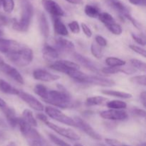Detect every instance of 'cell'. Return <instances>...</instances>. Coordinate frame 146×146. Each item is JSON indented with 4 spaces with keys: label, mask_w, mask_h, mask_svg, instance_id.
Returning a JSON list of instances; mask_svg holds the SVG:
<instances>
[{
    "label": "cell",
    "mask_w": 146,
    "mask_h": 146,
    "mask_svg": "<svg viewBox=\"0 0 146 146\" xmlns=\"http://www.w3.org/2000/svg\"><path fill=\"white\" fill-rule=\"evenodd\" d=\"M36 118L39 120V121H41V122L46 123L48 121V117H47V115L44 113H37Z\"/></svg>",
    "instance_id": "cell-48"
},
{
    "label": "cell",
    "mask_w": 146,
    "mask_h": 146,
    "mask_svg": "<svg viewBox=\"0 0 146 146\" xmlns=\"http://www.w3.org/2000/svg\"><path fill=\"white\" fill-rule=\"evenodd\" d=\"M81 27V29H82L83 32L84 33V34H85L87 37L90 38V37L92 36V34H93L92 31H91V29H90L86 24H84V23H82Z\"/></svg>",
    "instance_id": "cell-45"
},
{
    "label": "cell",
    "mask_w": 146,
    "mask_h": 146,
    "mask_svg": "<svg viewBox=\"0 0 146 146\" xmlns=\"http://www.w3.org/2000/svg\"><path fill=\"white\" fill-rule=\"evenodd\" d=\"M84 84H93V85L99 86H113L115 84V81L112 79L104 78L99 76H88L87 75Z\"/></svg>",
    "instance_id": "cell-16"
},
{
    "label": "cell",
    "mask_w": 146,
    "mask_h": 146,
    "mask_svg": "<svg viewBox=\"0 0 146 146\" xmlns=\"http://www.w3.org/2000/svg\"><path fill=\"white\" fill-rule=\"evenodd\" d=\"M132 113L134 115H137V116L142 117V118H145V111L143 109H141V108H134V109H133Z\"/></svg>",
    "instance_id": "cell-46"
},
{
    "label": "cell",
    "mask_w": 146,
    "mask_h": 146,
    "mask_svg": "<svg viewBox=\"0 0 146 146\" xmlns=\"http://www.w3.org/2000/svg\"><path fill=\"white\" fill-rule=\"evenodd\" d=\"M3 61H4V60H3L2 57H1V56H0V64H1V63H2Z\"/></svg>",
    "instance_id": "cell-56"
},
{
    "label": "cell",
    "mask_w": 146,
    "mask_h": 146,
    "mask_svg": "<svg viewBox=\"0 0 146 146\" xmlns=\"http://www.w3.org/2000/svg\"><path fill=\"white\" fill-rule=\"evenodd\" d=\"M49 67L54 71L67 74L71 70L79 69L80 66L76 63L68 60H58L50 64Z\"/></svg>",
    "instance_id": "cell-5"
},
{
    "label": "cell",
    "mask_w": 146,
    "mask_h": 146,
    "mask_svg": "<svg viewBox=\"0 0 146 146\" xmlns=\"http://www.w3.org/2000/svg\"><path fill=\"white\" fill-rule=\"evenodd\" d=\"M41 4L44 9L53 17H61L65 15V12L54 0H41Z\"/></svg>",
    "instance_id": "cell-10"
},
{
    "label": "cell",
    "mask_w": 146,
    "mask_h": 146,
    "mask_svg": "<svg viewBox=\"0 0 146 146\" xmlns=\"http://www.w3.org/2000/svg\"><path fill=\"white\" fill-rule=\"evenodd\" d=\"M129 48H131L132 51H133L134 52L139 54V55L142 56L144 58L146 57V51L143 48H142V47L138 46L136 45H133V44H131V45H129Z\"/></svg>",
    "instance_id": "cell-40"
},
{
    "label": "cell",
    "mask_w": 146,
    "mask_h": 146,
    "mask_svg": "<svg viewBox=\"0 0 146 146\" xmlns=\"http://www.w3.org/2000/svg\"><path fill=\"white\" fill-rule=\"evenodd\" d=\"M1 6L6 13H11L14 8V0H1Z\"/></svg>",
    "instance_id": "cell-36"
},
{
    "label": "cell",
    "mask_w": 146,
    "mask_h": 146,
    "mask_svg": "<svg viewBox=\"0 0 146 146\" xmlns=\"http://www.w3.org/2000/svg\"><path fill=\"white\" fill-rule=\"evenodd\" d=\"M19 97L31 108L37 111H43L44 110V105L34 96L24 91H19Z\"/></svg>",
    "instance_id": "cell-11"
},
{
    "label": "cell",
    "mask_w": 146,
    "mask_h": 146,
    "mask_svg": "<svg viewBox=\"0 0 146 146\" xmlns=\"http://www.w3.org/2000/svg\"><path fill=\"white\" fill-rule=\"evenodd\" d=\"M2 35H3V31L1 29H0V36Z\"/></svg>",
    "instance_id": "cell-57"
},
{
    "label": "cell",
    "mask_w": 146,
    "mask_h": 146,
    "mask_svg": "<svg viewBox=\"0 0 146 146\" xmlns=\"http://www.w3.org/2000/svg\"><path fill=\"white\" fill-rule=\"evenodd\" d=\"M68 28L70 29V30L71 31V32L74 33V34H79L80 30H81V27H80L79 24L77 21H72L68 24Z\"/></svg>",
    "instance_id": "cell-39"
},
{
    "label": "cell",
    "mask_w": 146,
    "mask_h": 146,
    "mask_svg": "<svg viewBox=\"0 0 146 146\" xmlns=\"http://www.w3.org/2000/svg\"><path fill=\"white\" fill-rule=\"evenodd\" d=\"M74 120L76 123V128L81 129L83 132L85 133L87 135L91 137L94 140H96V141H101V135L98 134L92 128V126L90 124H88L86 121H84L83 118H81V117L76 116L74 118Z\"/></svg>",
    "instance_id": "cell-7"
},
{
    "label": "cell",
    "mask_w": 146,
    "mask_h": 146,
    "mask_svg": "<svg viewBox=\"0 0 146 146\" xmlns=\"http://www.w3.org/2000/svg\"><path fill=\"white\" fill-rule=\"evenodd\" d=\"M130 63H131L133 68H135V70H138V71H142V72H145L146 65L144 61L137 59V58H132V59L130 60Z\"/></svg>",
    "instance_id": "cell-32"
},
{
    "label": "cell",
    "mask_w": 146,
    "mask_h": 146,
    "mask_svg": "<svg viewBox=\"0 0 146 146\" xmlns=\"http://www.w3.org/2000/svg\"><path fill=\"white\" fill-rule=\"evenodd\" d=\"M84 12L91 18H98V15L101 13L100 9L96 6L91 5V4H87L84 8Z\"/></svg>",
    "instance_id": "cell-28"
},
{
    "label": "cell",
    "mask_w": 146,
    "mask_h": 146,
    "mask_svg": "<svg viewBox=\"0 0 146 146\" xmlns=\"http://www.w3.org/2000/svg\"><path fill=\"white\" fill-rule=\"evenodd\" d=\"M1 7V0H0V7Z\"/></svg>",
    "instance_id": "cell-58"
},
{
    "label": "cell",
    "mask_w": 146,
    "mask_h": 146,
    "mask_svg": "<svg viewBox=\"0 0 146 146\" xmlns=\"http://www.w3.org/2000/svg\"><path fill=\"white\" fill-rule=\"evenodd\" d=\"M101 72L106 74H115L118 73H123L125 74H133L136 72L133 68H124V67H105L101 69Z\"/></svg>",
    "instance_id": "cell-21"
},
{
    "label": "cell",
    "mask_w": 146,
    "mask_h": 146,
    "mask_svg": "<svg viewBox=\"0 0 146 146\" xmlns=\"http://www.w3.org/2000/svg\"><path fill=\"white\" fill-rule=\"evenodd\" d=\"M6 146H17V145L15 142H14V141H11V142L9 143Z\"/></svg>",
    "instance_id": "cell-53"
},
{
    "label": "cell",
    "mask_w": 146,
    "mask_h": 146,
    "mask_svg": "<svg viewBox=\"0 0 146 146\" xmlns=\"http://www.w3.org/2000/svg\"><path fill=\"white\" fill-rule=\"evenodd\" d=\"M23 135L27 140L29 146H44L42 137L33 127H31Z\"/></svg>",
    "instance_id": "cell-12"
},
{
    "label": "cell",
    "mask_w": 146,
    "mask_h": 146,
    "mask_svg": "<svg viewBox=\"0 0 146 146\" xmlns=\"http://www.w3.org/2000/svg\"><path fill=\"white\" fill-rule=\"evenodd\" d=\"M21 118L27 123L29 125L33 128H36L37 126V121L35 117L34 116L32 111L29 109H25L22 112V117Z\"/></svg>",
    "instance_id": "cell-26"
},
{
    "label": "cell",
    "mask_w": 146,
    "mask_h": 146,
    "mask_svg": "<svg viewBox=\"0 0 146 146\" xmlns=\"http://www.w3.org/2000/svg\"><path fill=\"white\" fill-rule=\"evenodd\" d=\"M58 88V90H48L46 98L44 101L58 108H69L74 107V102L68 91L59 84Z\"/></svg>",
    "instance_id": "cell-1"
},
{
    "label": "cell",
    "mask_w": 146,
    "mask_h": 146,
    "mask_svg": "<svg viewBox=\"0 0 146 146\" xmlns=\"http://www.w3.org/2000/svg\"><path fill=\"white\" fill-rule=\"evenodd\" d=\"M106 27L111 31L112 34H113L114 35L119 36L122 34L123 32V29L121 27V25H119L118 24H117L116 22L111 23V24H107L106 25Z\"/></svg>",
    "instance_id": "cell-35"
},
{
    "label": "cell",
    "mask_w": 146,
    "mask_h": 146,
    "mask_svg": "<svg viewBox=\"0 0 146 146\" xmlns=\"http://www.w3.org/2000/svg\"><path fill=\"white\" fill-rule=\"evenodd\" d=\"M7 106V104L6 103V101L4 99H2L1 98H0V109L2 110L3 108H4L5 107Z\"/></svg>",
    "instance_id": "cell-51"
},
{
    "label": "cell",
    "mask_w": 146,
    "mask_h": 146,
    "mask_svg": "<svg viewBox=\"0 0 146 146\" xmlns=\"http://www.w3.org/2000/svg\"><path fill=\"white\" fill-rule=\"evenodd\" d=\"M42 54L43 56L48 59H56L59 56V53L58 50L48 44H45L43 46Z\"/></svg>",
    "instance_id": "cell-23"
},
{
    "label": "cell",
    "mask_w": 146,
    "mask_h": 146,
    "mask_svg": "<svg viewBox=\"0 0 146 146\" xmlns=\"http://www.w3.org/2000/svg\"><path fill=\"white\" fill-rule=\"evenodd\" d=\"M130 81L134 84H137L139 86H146V77L145 75H138L135 76L131 77L130 78Z\"/></svg>",
    "instance_id": "cell-37"
},
{
    "label": "cell",
    "mask_w": 146,
    "mask_h": 146,
    "mask_svg": "<svg viewBox=\"0 0 146 146\" xmlns=\"http://www.w3.org/2000/svg\"><path fill=\"white\" fill-rule=\"evenodd\" d=\"M103 146H104V145H103Z\"/></svg>",
    "instance_id": "cell-60"
},
{
    "label": "cell",
    "mask_w": 146,
    "mask_h": 146,
    "mask_svg": "<svg viewBox=\"0 0 146 146\" xmlns=\"http://www.w3.org/2000/svg\"><path fill=\"white\" fill-rule=\"evenodd\" d=\"M74 146H84V145H83L82 144H81V143H76Z\"/></svg>",
    "instance_id": "cell-55"
},
{
    "label": "cell",
    "mask_w": 146,
    "mask_h": 146,
    "mask_svg": "<svg viewBox=\"0 0 146 146\" xmlns=\"http://www.w3.org/2000/svg\"><path fill=\"white\" fill-rule=\"evenodd\" d=\"M105 141L109 146H123L124 145L121 141L113 138H106Z\"/></svg>",
    "instance_id": "cell-42"
},
{
    "label": "cell",
    "mask_w": 146,
    "mask_h": 146,
    "mask_svg": "<svg viewBox=\"0 0 146 146\" xmlns=\"http://www.w3.org/2000/svg\"><path fill=\"white\" fill-rule=\"evenodd\" d=\"M101 118L110 121H123L128 119V115L125 110L108 109L100 113Z\"/></svg>",
    "instance_id": "cell-8"
},
{
    "label": "cell",
    "mask_w": 146,
    "mask_h": 146,
    "mask_svg": "<svg viewBox=\"0 0 146 146\" xmlns=\"http://www.w3.org/2000/svg\"><path fill=\"white\" fill-rule=\"evenodd\" d=\"M0 91L9 95H19V91L9 84L7 81L0 78Z\"/></svg>",
    "instance_id": "cell-24"
},
{
    "label": "cell",
    "mask_w": 146,
    "mask_h": 146,
    "mask_svg": "<svg viewBox=\"0 0 146 146\" xmlns=\"http://www.w3.org/2000/svg\"><path fill=\"white\" fill-rule=\"evenodd\" d=\"M7 58L11 62L19 67L29 65L34 59V53L29 47L21 46L20 49L7 55Z\"/></svg>",
    "instance_id": "cell-3"
},
{
    "label": "cell",
    "mask_w": 146,
    "mask_h": 146,
    "mask_svg": "<svg viewBox=\"0 0 146 146\" xmlns=\"http://www.w3.org/2000/svg\"><path fill=\"white\" fill-rule=\"evenodd\" d=\"M34 15L33 5L29 0H23L21 2V15L19 20L12 21V27L19 32H27L31 25Z\"/></svg>",
    "instance_id": "cell-2"
},
{
    "label": "cell",
    "mask_w": 146,
    "mask_h": 146,
    "mask_svg": "<svg viewBox=\"0 0 146 146\" xmlns=\"http://www.w3.org/2000/svg\"><path fill=\"white\" fill-rule=\"evenodd\" d=\"M125 19H127L128 20H129L130 21H131V23L133 24V25L134 26V27H136L138 29L141 30V29H142V25H141V24L140 22H138V21H137L135 19H134L133 17H132V16L131 15V14H129V15H127L126 17H125Z\"/></svg>",
    "instance_id": "cell-43"
},
{
    "label": "cell",
    "mask_w": 146,
    "mask_h": 146,
    "mask_svg": "<svg viewBox=\"0 0 146 146\" xmlns=\"http://www.w3.org/2000/svg\"><path fill=\"white\" fill-rule=\"evenodd\" d=\"M33 77L36 80L44 81V82H53L60 78L58 75L51 74L43 68H36L34 70L33 72Z\"/></svg>",
    "instance_id": "cell-15"
},
{
    "label": "cell",
    "mask_w": 146,
    "mask_h": 146,
    "mask_svg": "<svg viewBox=\"0 0 146 146\" xmlns=\"http://www.w3.org/2000/svg\"><path fill=\"white\" fill-rule=\"evenodd\" d=\"M101 93L104 94V95L111 96L117 97V98H123V99H129V98H132V94L123 92V91H115V90H102Z\"/></svg>",
    "instance_id": "cell-25"
},
{
    "label": "cell",
    "mask_w": 146,
    "mask_h": 146,
    "mask_svg": "<svg viewBox=\"0 0 146 146\" xmlns=\"http://www.w3.org/2000/svg\"><path fill=\"white\" fill-rule=\"evenodd\" d=\"M64 1H67V2L70 3V4H76V5H82L84 4L83 0H64Z\"/></svg>",
    "instance_id": "cell-50"
},
{
    "label": "cell",
    "mask_w": 146,
    "mask_h": 146,
    "mask_svg": "<svg viewBox=\"0 0 146 146\" xmlns=\"http://www.w3.org/2000/svg\"><path fill=\"white\" fill-rule=\"evenodd\" d=\"M44 110H45L46 115L51 118H52V119L55 120V121H58L59 123H61L65 124V125L76 128V125L74 118L64 114L58 108L51 106H46V108H44Z\"/></svg>",
    "instance_id": "cell-4"
},
{
    "label": "cell",
    "mask_w": 146,
    "mask_h": 146,
    "mask_svg": "<svg viewBox=\"0 0 146 146\" xmlns=\"http://www.w3.org/2000/svg\"><path fill=\"white\" fill-rule=\"evenodd\" d=\"M95 41L96 43L98 44V46H100L101 47H105L106 46L107 44H108V41L107 40L104 38V36L101 35H96L95 37Z\"/></svg>",
    "instance_id": "cell-41"
},
{
    "label": "cell",
    "mask_w": 146,
    "mask_h": 146,
    "mask_svg": "<svg viewBox=\"0 0 146 146\" xmlns=\"http://www.w3.org/2000/svg\"><path fill=\"white\" fill-rule=\"evenodd\" d=\"M123 146H131V145H125V144H124Z\"/></svg>",
    "instance_id": "cell-59"
},
{
    "label": "cell",
    "mask_w": 146,
    "mask_h": 146,
    "mask_svg": "<svg viewBox=\"0 0 146 146\" xmlns=\"http://www.w3.org/2000/svg\"><path fill=\"white\" fill-rule=\"evenodd\" d=\"M34 91L36 95H38L44 101L46 98L48 89L42 84H36L34 88Z\"/></svg>",
    "instance_id": "cell-31"
},
{
    "label": "cell",
    "mask_w": 146,
    "mask_h": 146,
    "mask_svg": "<svg viewBox=\"0 0 146 146\" xmlns=\"http://www.w3.org/2000/svg\"><path fill=\"white\" fill-rule=\"evenodd\" d=\"M91 52L92 55L95 58L100 59L103 57L104 55V51H103L102 47L98 46L96 43H92L91 46Z\"/></svg>",
    "instance_id": "cell-33"
},
{
    "label": "cell",
    "mask_w": 146,
    "mask_h": 146,
    "mask_svg": "<svg viewBox=\"0 0 146 146\" xmlns=\"http://www.w3.org/2000/svg\"><path fill=\"white\" fill-rule=\"evenodd\" d=\"M45 124L50 129L55 131L58 135L65 137V138H68V139L72 140V141H79L81 139V137L79 136V135L78 133H76L75 131H73V130L70 129V128H66L59 126V125H56V124L50 122L48 121L47 122H46Z\"/></svg>",
    "instance_id": "cell-6"
},
{
    "label": "cell",
    "mask_w": 146,
    "mask_h": 146,
    "mask_svg": "<svg viewBox=\"0 0 146 146\" xmlns=\"http://www.w3.org/2000/svg\"><path fill=\"white\" fill-rule=\"evenodd\" d=\"M0 126L2 127V128H7V127L6 123L4 122V121L1 118V117H0Z\"/></svg>",
    "instance_id": "cell-52"
},
{
    "label": "cell",
    "mask_w": 146,
    "mask_h": 146,
    "mask_svg": "<svg viewBox=\"0 0 146 146\" xmlns=\"http://www.w3.org/2000/svg\"><path fill=\"white\" fill-rule=\"evenodd\" d=\"M107 3L110 7H111L113 9L119 13L120 15L122 16L124 18L127 15L131 14L128 7L121 0H108Z\"/></svg>",
    "instance_id": "cell-17"
},
{
    "label": "cell",
    "mask_w": 146,
    "mask_h": 146,
    "mask_svg": "<svg viewBox=\"0 0 146 146\" xmlns=\"http://www.w3.org/2000/svg\"><path fill=\"white\" fill-rule=\"evenodd\" d=\"M48 137H49L51 142L54 143L57 146H71L68 143L65 142V141H63L62 139H61V138H59L58 136L54 135V134L48 133Z\"/></svg>",
    "instance_id": "cell-38"
},
{
    "label": "cell",
    "mask_w": 146,
    "mask_h": 146,
    "mask_svg": "<svg viewBox=\"0 0 146 146\" xmlns=\"http://www.w3.org/2000/svg\"><path fill=\"white\" fill-rule=\"evenodd\" d=\"M73 56H74V58L76 60V62H78L81 66L85 67L86 68L92 71V72L95 73V74H100V73H101L100 70L98 69V67L96 66V64L91 59L84 56L81 55V54H78V53L76 52L73 53Z\"/></svg>",
    "instance_id": "cell-14"
},
{
    "label": "cell",
    "mask_w": 146,
    "mask_h": 146,
    "mask_svg": "<svg viewBox=\"0 0 146 146\" xmlns=\"http://www.w3.org/2000/svg\"><path fill=\"white\" fill-rule=\"evenodd\" d=\"M131 36H132L133 39L135 42L138 43V44L142 46H145V41L144 37H142L140 35H136V34H131Z\"/></svg>",
    "instance_id": "cell-44"
},
{
    "label": "cell",
    "mask_w": 146,
    "mask_h": 146,
    "mask_svg": "<svg viewBox=\"0 0 146 146\" xmlns=\"http://www.w3.org/2000/svg\"><path fill=\"white\" fill-rule=\"evenodd\" d=\"M38 26L39 30L41 35L45 39H47L49 36V24H48V19L44 13H41L38 17Z\"/></svg>",
    "instance_id": "cell-20"
},
{
    "label": "cell",
    "mask_w": 146,
    "mask_h": 146,
    "mask_svg": "<svg viewBox=\"0 0 146 146\" xmlns=\"http://www.w3.org/2000/svg\"><path fill=\"white\" fill-rule=\"evenodd\" d=\"M129 2L133 5L145 6V0H129Z\"/></svg>",
    "instance_id": "cell-47"
},
{
    "label": "cell",
    "mask_w": 146,
    "mask_h": 146,
    "mask_svg": "<svg viewBox=\"0 0 146 146\" xmlns=\"http://www.w3.org/2000/svg\"><path fill=\"white\" fill-rule=\"evenodd\" d=\"M0 70L9 77L12 78L14 81L19 84H24V80L19 71L14 67L11 66L9 64H7L4 61L0 64Z\"/></svg>",
    "instance_id": "cell-9"
},
{
    "label": "cell",
    "mask_w": 146,
    "mask_h": 146,
    "mask_svg": "<svg viewBox=\"0 0 146 146\" xmlns=\"http://www.w3.org/2000/svg\"><path fill=\"white\" fill-rule=\"evenodd\" d=\"M56 46L58 50L68 53H73L75 51V45L72 41L62 37H58L55 39Z\"/></svg>",
    "instance_id": "cell-18"
},
{
    "label": "cell",
    "mask_w": 146,
    "mask_h": 146,
    "mask_svg": "<svg viewBox=\"0 0 146 146\" xmlns=\"http://www.w3.org/2000/svg\"><path fill=\"white\" fill-rule=\"evenodd\" d=\"M98 18L105 26L107 25V24H111V23L115 22L113 17L109 13L107 12H101L98 15Z\"/></svg>",
    "instance_id": "cell-34"
},
{
    "label": "cell",
    "mask_w": 146,
    "mask_h": 146,
    "mask_svg": "<svg viewBox=\"0 0 146 146\" xmlns=\"http://www.w3.org/2000/svg\"><path fill=\"white\" fill-rule=\"evenodd\" d=\"M140 101H141V104H143V107L146 106V92L145 91H143L141 94H140Z\"/></svg>",
    "instance_id": "cell-49"
},
{
    "label": "cell",
    "mask_w": 146,
    "mask_h": 146,
    "mask_svg": "<svg viewBox=\"0 0 146 146\" xmlns=\"http://www.w3.org/2000/svg\"><path fill=\"white\" fill-rule=\"evenodd\" d=\"M4 137H5V135H4V132H3V131H1V130H0V141H1V140L4 139Z\"/></svg>",
    "instance_id": "cell-54"
},
{
    "label": "cell",
    "mask_w": 146,
    "mask_h": 146,
    "mask_svg": "<svg viewBox=\"0 0 146 146\" xmlns=\"http://www.w3.org/2000/svg\"><path fill=\"white\" fill-rule=\"evenodd\" d=\"M1 111L4 113L9 125L10 127H11L12 128H16L17 126V123H18L19 118L17 116L16 111H14V108H11V107H9L7 106V107L3 108L1 110Z\"/></svg>",
    "instance_id": "cell-19"
},
{
    "label": "cell",
    "mask_w": 146,
    "mask_h": 146,
    "mask_svg": "<svg viewBox=\"0 0 146 146\" xmlns=\"http://www.w3.org/2000/svg\"><path fill=\"white\" fill-rule=\"evenodd\" d=\"M108 101V98L104 96H96L89 97L86 101V104L88 106H94L103 105L104 104Z\"/></svg>",
    "instance_id": "cell-27"
},
{
    "label": "cell",
    "mask_w": 146,
    "mask_h": 146,
    "mask_svg": "<svg viewBox=\"0 0 146 146\" xmlns=\"http://www.w3.org/2000/svg\"><path fill=\"white\" fill-rule=\"evenodd\" d=\"M106 64L108 67H121L125 66L126 62L116 57H108L106 59Z\"/></svg>",
    "instance_id": "cell-30"
},
{
    "label": "cell",
    "mask_w": 146,
    "mask_h": 146,
    "mask_svg": "<svg viewBox=\"0 0 146 146\" xmlns=\"http://www.w3.org/2000/svg\"><path fill=\"white\" fill-rule=\"evenodd\" d=\"M53 24L56 34L63 36H66L68 35V31L66 27L59 17H53Z\"/></svg>",
    "instance_id": "cell-22"
},
{
    "label": "cell",
    "mask_w": 146,
    "mask_h": 146,
    "mask_svg": "<svg viewBox=\"0 0 146 146\" xmlns=\"http://www.w3.org/2000/svg\"><path fill=\"white\" fill-rule=\"evenodd\" d=\"M106 106L109 109L125 110L127 108V104L120 100H113L106 104Z\"/></svg>",
    "instance_id": "cell-29"
},
{
    "label": "cell",
    "mask_w": 146,
    "mask_h": 146,
    "mask_svg": "<svg viewBox=\"0 0 146 146\" xmlns=\"http://www.w3.org/2000/svg\"><path fill=\"white\" fill-rule=\"evenodd\" d=\"M21 48V44L15 40L0 38V52L6 56Z\"/></svg>",
    "instance_id": "cell-13"
}]
</instances>
